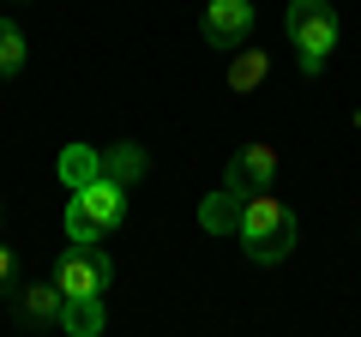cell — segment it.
Returning a JSON list of instances; mask_svg holds the SVG:
<instances>
[{"label": "cell", "instance_id": "obj_4", "mask_svg": "<svg viewBox=\"0 0 361 337\" xmlns=\"http://www.w3.org/2000/svg\"><path fill=\"white\" fill-rule=\"evenodd\" d=\"M54 283H61L66 295H109L115 265H109V253L97 241H66L61 265H54Z\"/></svg>", "mask_w": 361, "mask_h": 337}, {"label": "cell", "instance_id": "obj_3", "mask_svg": "<svg viewBox=\"0 0 361 337\" xmlns=\"http://www.w3.org/2000/svg\"><path fill=\"white\" fill-rule=\"evenodd\" d=\"M121 223H127V187L115 175H97L90 187L66 199V241H103Z\"/></svg>", "mask_w": 361, "mask_h": 337}, {"label": "cell", "instance_id": "obj_14", "mask_svg": "<svg viewBox=\"0 0 361 337\" xmlns=\"http://www.w3.org/2000/svg\"><path fill=\"white\" fill-rule=\"evenodd\" d=\"M6 295H18V253L0 241V301H6Z\"/></svg>", "mask_w": 361, "mask_h": 337}, {"label": "cell", "instance_id": "obj_1", "mask_svg": "<svg viewBox=\"0 0 361 337\" xmlns=\"http://www.w3.org/2000/svg\"><path fill=\"white\" fill-rule=\"evenodd\" d=\"M235 235H241V247H247L253 265H283L289 253H295V241H301V223H295V211L265 187V193H253L241 205V229Z\"/></svg>", "mask_w": 361, "mask_h": 337}, {"label": "cell", "instance_id": "obj_13", "mask_svg": "<svg viewBox=\"0 0 361 337\" xmlns=\"http://www.w3.org/2000/svg\"><path fill=\"white\" fill-rule=\"evenodd\" d=\"M25 61H30L25 30H18L13 18H0V78H18V73H25Z\"/></svg>", "mask_w": 361, "mask_h": 337}, {"label": "cell", "instance_id": "obj_12", "mask_svg": "<svg viewBox=\"0 0 361 337\" xmlns=\"http://www.w3.org/2000/svg\"><path fill=\"white\" fill-rule=\"evenodd\" d=\"M265 78H271V54L265 49H235V61H229V91L235 97H253Z\"/></svg>", "mask_w": 361, "mask_h": 337}, {"label": "cell", "instance_id": "obj_7", "mask_svg": "<svg viewBox=\"0 0 361 337\" xmlns=\"http://www.w3.org/2000/svg\"><path fill=\"white\" fill-rule=\"evenodd\" d=\"M13 313H18V325H30V331H61V313H66V289L54 283H18V295H13Z\"/></svg>", "mask_w": 361, "mask_h": 337}, {"label": "cell", "instance_id": "obj_8", "mask_svg": "<svg viewBox=\"0 0 361 337\" xmlns=\"http://www.w3.org/2000/svg\"><path fill=\"white\" fill-rule=\"evenodd\" d=\"M241 205H247V193H235V187L223 181L217 193L199 205V223H205V235H235V229H241Z\"/></svg>", "mask_w": 361, "mask_h": 337}, {"label": "cell", "instance_id": "obj_10", "mask_svg": "<svg viewBox=\"0 0 361 337\" xmlns=\"http://www.w3.org/2000/svg\"><path fill=\"white\" fill-rule=\"evenodd\" d=\"M103 168L115 175L121 187H139L145 175H151V157H145L139 139H121V145H109V151H103Z\"/></svg>", "mask_w": 361, "mask_h": 337}, {"label": "cell", "instance_id": "obj_6", "mask_svg": "<svg viewBox=\"0 0 361 337\" xmlns=\"http://www.w3.org/2000/svg\"><path fill=\"white\" fill-rule=\"evenodd\" d=\"M223 181L235 187V193H265L271 181H277V145H265V139H253V145H241V151L229 157V168H223Z\"/></svg>", "mask_w": 361, "mask_h": 337}, {"label": "cell", "instance_id": "obj_15", "mask_svg": "<svg viewBox=\"0 0 361 337\" xmlns=\"http://www.w3.org/2000/svg\"><path fill=\"white\" fill-rule=\"evenodd\" d=\"M355 127H361V115H355Z\"/></svg>", "mask_w": 361, "mask_h": 337}, {"label": "cell", "instance_id": "obj_5", "mask_svg": "<svg viewBox=\"0 0 361 337\" xmlns=\"http://www.w3.org/2000/svg\"><path fill=\"white\" fill-rule=\"evenodd\" d=\"M199 30H205L211 49H241L253 37V0H205Z\"/></svg>", "mask_w": 361, "mask_h": 337}, {"label": "cell", "instance_id": "obj_11", "mask_svg": "<svg viewBox=\"0 0 361 337\" xmlns=\"http://www.w3.org/2000/svg\"><path fill=\"white\" fill-rule=\"evenodd\" d=\"M103 325H109L103 295H66V313H61V331L66 337H97Z\"/></svg>", "mask_w": 361, "mask_h": 337}, {"label": "cell", "instance_id": "obj_9", "mask_svg": "<svg viewBox=\"0 0 361 337\" xmlns=\"http://www.w3.org/2000/svg\"><path fill=\"white\" fill-rule=\"evenodd\" d=\"M97 175H109V168H103V151H97V145H66V151H61V187H66V193L90 187Z\"/></svg>", "mask_w": 361, "mask_h": 337}, {"label": "cell", "instance_id": "obj_2", "mask_svg": "<svg viewBox=\"0 0 361 337\" xmlns=\"http://www.w3.org/2000/svg\"><path fill=\"white\" fill-rule=\"evenodd\" d=\"M283 30H289V42L301 54V73L319 78L325 61H331V49H337V37H343V18H337L331 0H289Z\"/></svg>", "mask_w": 361, "mask_h": 337}]
</instances>
